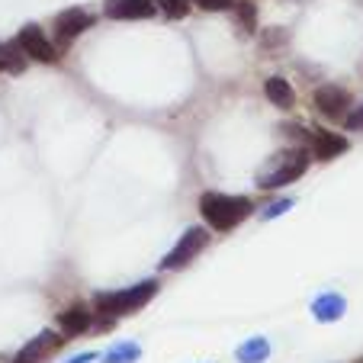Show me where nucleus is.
<instances>
[{
  "mask_svg": "<svg viewBox=\"0 0 363 363\" xmlns=\"http://www.w3.org/2000/svg\"><path fill=\"white\" fill-rule=\"evenodd\" d=\"M94 360H96L94 350H84V354H77V357H68L65 363H94Z\"/></svg>",
  "mask_w": 363,
  "mask_h": 363,
  "instance_id": "nucleus-22",
  "label": "nucleus"
},
{
  "mask_svg": "<svg viewBox=\"0 0 363 363\" xmlns=\"http://www.w3.org/2000/svg\"><path fill=\"white\" fill-rule=\"evenodd\" d=\"M16 45H20L29 58H35V62H42V65H58V58H62L58 48L52 45V39H48L35 23H26V26L16 33Z\"/></svg>",
  "mask_w": 363,
  "mask_h": 363,
  "instance_id": "nucleus-7",
  "label": "nucleus"
},
{
  "mask_svg": "<svg viewBox=\"0 0 363 363\" xmlns=\"http://www.w3.org/2000/svg\"><path fill=\"white\" fill-rule=\"evenodd\" d=\"M293 206H296V199H293V196H286V199H274V203H270L267 209H261V216H257V219H261V222H270V219H277V216L289 213Z\"/></svg>",
  "mask_w": 363,
  "mask_h": 363,
  "instance_id": "nucleus-18",
  "label": "nucleus"
},
{
  "mask_svg": "<svg viewBox=\"0 0 363 363\" xmlns=\"http://www.w3.org/2000/svg\"><path fill=\"white\" fill-rule=\"evenodd\" d=\"M155 13H158V4H155V0H106V4H103V16H106V20H119V23L151 20Z\"/></svg>",
  "mask_w": 363,
  "mask_h": 363,
  "instance_id": "nucleus-10",
  "label": "nucleus"
},
{
  "mask_svg": "<svg viewBox=\"0 0 363 363\" xmlns=\"http://www.w3.org/2000/svg\"><path fill=\"white\" fill-rule=\"evenodd\" d=\"M312 103H315V110L322 113L325 119H331V123H344L347 113L354 110V96H350V90L337 87V84H325V87H318L315 96H312Z\"/></svg>",
  "mask_w": 363,
  "mask_h": 363,
  "instance_id": "nucleus-5",
  "label": "nucleus"
},
{
  "mask_svg": "<svg viewBox=\"0 0 363 363\" xmlns=\"http://www.w3.org/2000/svg\"><path fill=\"white\" fill-rule=\"evenodd\" d=\"M289 39V33H283V29H270V33H261V42L264 45H280V42H286Z\"/></svg>",
  "mask_w": 363,
  "mask_h": 363,
  "instance_id": "nucleus-21",
  "label": "nucleus"
},
{
  "mask_svg": "<svg viewBox=\"0 0 363 363\" xmlns=\"http://www.w3.org/2000/svg\"><path fill=\"white\" fill-rule=\"evenodd\" d=\"M65 341H68V337H65L62 331L45 328V331H39L35 337H29V341L16 350V357L10 363H45L52 354H58V350H62Z\"/></svg>",
  "mask_w": 363,
  "mask_h": 363,
  "instance_id": "nucleus-6",
  "label": "nucleus"
},
{
  "mask_svg": "<svg viewBox=\"0 0 363 363\" xmlns=\"http://www.w3.org/2000/svg\"><path fill=\"white\" fill-rule=\"evenodd\" d=\"M344 312H347V299H344L341 293H322L315 302H312V318L322 325L341 322Z\"/></svg>",
  "mask_w": 363,
  "mask_h": 363,
  "instance_id": "nucleus-12",
  "label": "nucleus"
},
{
  "mask_svg": "<svg viewBox=\"0 0 363 363\" xmlns=\"http://www.w3.org/2000/svg\"><path fill=\"white\" fill-rule=\"evenodd\" d=\"M90 325H94V312H90V306H84V302H71L65 312H58V331H62L65 337L84 335V331H90Z\"/></svg>",
  "mask_w": 363,
  "mask_h": 363,
  "instance_id": "nucleus-11",
  "label": "nucleus"
},
{
  "mask_svg": "<svg viewBox=\"0 0 363 363\" xmlns=\"http://www.w3.org/2000/svg\"><path fill=\"white\" fill-rule=\"evenodd\" d=\"M232 20L238 23L241 35H254L257 33V7L251 0H235L232 4Z\"/></svg>",
  "mask_w": 363,
  "mask_h": 363,
  "instance_id": "nucleus-15",
  "label": "nucleus"
},
{
  "mask_svg": "<svg viewBox=\"0 0 363 363\" xmlns=\"http://www.w3.org/2000/svg\"><path fill=\"white\" fill-rule=\"evenodd\" d=\"M347 148H350V142H347V135H341V132L308 129V151H312V158L335 161V158H341Z\"/></svg>",
  "mask_w": 363,
  "mask_h": 363,
  "instance_id": "nucleus-9",
  "label": "nucleus"
},
{
  "mask_svg": "<svg viewBox=\"0 0 363 363\" xmlns=\"http://www.w3.org/2000/svg\"><path fill=\"white\" fill-rule=\"evenodd\" d=\"M344 129H347V132H363V103L347 113V119H344Z\"/></svg>",
  "mask_w": 363,
  "mask_h": 363,
  "instance_id": "nucleus-19",
  "label": "nucleus"
},
{
  "mask_svg": "<svg viewBox=\"0 0 363 363\" xmlns=\"http://www.w3.org/2000/svg\"><path fill=\"white\" fill-rule=\"evenodd\" d=\"M158 280H142L135 286H123V289H113V293H96L94 296V308L100 318H123V315H135L148 306L155 296H158Z\"/></svg>",
  "mask_w": 363,
  "mask_h": 363,
  "instance_id": "nucleus-3",
  "label": "nucleus"
},
{
  "mask_svg": "<svg viewBox=\"0 0 363 363\" xmlns=\"http://www.w3.org/2000/svg\"><path fill=\"white\" fill-rule=\"evenodd\" d=\"M190 4H196V7H203V10H232V0H190Z\"/></svg>",
  "mask_w": 363,
  "mask_h": 363,
  "instance_id": "nucleus-20",
  "label": "nucleus"
},
{
  "mask_svg": "<svg viewBox=\"0 0 363 363\" xmlns=\"http://www.w3.org/2000/svg\"><path fill=\"white\" fill-rule=\"evenodd\" d=\"M90 26H94V16H90L84 7L62 10V13L55 16V23H52V29H55V39L62 42V45H71V42H74L77 35L87 33Z\"/></svg>",
  "mask_w": 363,
  "mask_h": 363,
  "instance_id": "nucleus-8",
  "label": "nucleus"
},
{
  "mask_svg": "<svg viewBox=\"0 0 363 363\" xmlns=\"http://www.w3.org/2000/svg\"><path fill=\"white\" fill-rule=\"evenodd\" d=\"M264 96H267L274 106H280V110H293V106H296L293 84L283 81L280 74H274V77H267V81H264Z\"/></svg>",
  "mask_w": 363,
  "mask_h": 363,
  "instance_id": "nucleus-13",
  "label": "nucleus"
},
{
  "mask_svg": "<svg viewBox=\"0 0 363 363\" xmlns=\"http://www.w3.org/2000/svg\"><path fill=\"white\" fill-rule=\"evenodd\" d=\"M235 357H238V363H264L270 357V341L267 337H247L245 344H238V350H235Z\"/></svg>",
  "mask_w": 363,
  "mask_h": 363,
  "instance_id": "nucleus-14",
  "label": "nucleus"
},
{
  "mask_svg": "<svg viewBox=\"0 0 363 363\" xmlns=\"http://www.w3.org/2000/svg\"><path fill=\"white\" fill-rule=\"evenodd\" d=\"M306 171H308L306 145H289V148L270 155V158L257 167L254 184L261 186V190H280V186H286V184H296Z\"/></svg>",
  "mask_w": 363,
  "mask_h": 363,
  "instance_id": "nucleus-1",
  "label": "nucleus"
},
{
  "mask_svg": "<svg viewBox=\"0 0 363 363\" xmlns=\"http://www.w3.org/2000/svg\"><path fill=\"white\" fill-rule=\"evenodd\" d=\"M254 203L247 196H232V193H203L199 196V216L213 232H232L245 219H251Z\"/></svg>",
  "mask_w": 363,
  "mask_h": 363,
  "instance_id": "nucleus-2",
  "label": "nucleus"
},
{
  "mask_svg": "<svg viewBox=\"0 0 363 363\" xmlns=\"http://www.w3.org/2000/svg\"><path fill=\"white\" fill-rule=\"evenodd\" d=\"M155 4H158V10L167 20H184V16L190 13V4H186V0H155Z\"/></svg>",
  "mask_w": 363,
  "mask_h": 363,
  "instance_id": "nucleus-17",
  "label": "nucleus"
},
{
  "mask_svg": "<svg viewBox=\"0 0 363 363\" xmlns=\"http://www.w3.org/2000/svg\"><path fill=\"white\" fill-rule=\"evenodd\" d=\"M138 357H142V347L135 341H119L110 350H103L100 360L103 363H138Z\"/></svg>",
  "mask_w": 363,
  "mask_h": 363,
  "instance_id": "nucleus-16",
  "label": "nucleus"
},
{
  "mask_svg": "<svg viewBox=\"0 0 363 363\" xmlns=\"http://www.w3.org/2000/svg\"><path fill=\"white\" fill-rule=\"evenodd\" d=\"M209 245V232L206 228H186L184 235H180V241L171 247V251L164 254V261H161V270H184V267H190L193 261L199 257V251Z\"/></svg>",
  "mask_w": 363,
  "mask_h": 363,
  "instance_id": "nucleus-4",
  "label": "nucleus"
}]
</instances>
